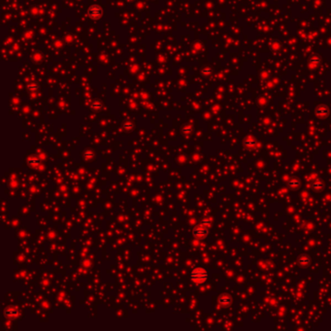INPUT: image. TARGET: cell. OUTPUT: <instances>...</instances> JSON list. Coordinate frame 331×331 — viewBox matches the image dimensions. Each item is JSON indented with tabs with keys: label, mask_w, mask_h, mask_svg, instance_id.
Wrapping results in <instances>:
<instances>
[{
	"label": "cell",
	"mask_w": 331,
	"mask_h": 331,
	"mask_svg": "<svg viewBox=\"0 0 331 331\" xmlns=\"http://www.w3.org/2000/svg\"><path fill=\"white\" fill-rule=\"evenodd\" d=\"M208 278V273L207 271L203 269V268H196L191 272V280L192 282L195 283H203L204 281H206Z\"/></svg>",
	"instance_id": "6da1fadb"
},
{
	"label": "cell",
	"mask_w": 331,
	"mask_h": 331,
	"mask_svg": "<svg viewBox=\"0 0 331 331\" xmlns=\"http://www.w3.org/2000/svg\"><path fill=\"white\" fill-rule=\"evenodd\" d=\"M207 233H208L207 229H206V228H203V227H202V225H201L200 226H198V227H196V228L193 230V235L196 236V237H198V238H203V237H205V236L207 235Z\"/></svg>",
	"instance_id": "7a4b0ae2"
},
{
	"label": "cell",
	"mask_w": 331,
	"mask_h": 331,
	"mask_svg": "<svg viewBox=\"0 0 331 331\" xmlns=\"http://www.w3.org/2000/svg\"><path fill=\"white\" fill-rule=\"evenodd\" d=\"M219 302H220V304H221V305L227 306L231 303V297H229L228 295H225V294L221 295V296L219 298Z\"/></svg>",
	"instance_id": "3957f363"
},
{
	"label": "cell",
	"mask_w": 331,
	"mask_h": 331,
	"mask_svg": "<svg viewBox=\"0 0 331 331\" xmlns=\"http://www.w3.org/2000/svg\"><path fill=\"white\" fill-rule=\"evenodd\" d=\"M317 115L318 116H320V117H324V116H326L328 114V109L326 108V107L324 106H320L319 107V108L317 109Z\"/></svg>",
	"instance_id": "277c9868"
},
{
	"label": "cell",
	"mask_w": 331,
	"mask_h": 331,
	"mask_svg": "<svg viewBox=\"0 0 331 331\" xmlns=\"http://www.w3.org/2000/svg\"><path fill=\"white\" fill-rule=\"evenodd\" d=\"M298 262H299V264H301V265H307V264L310 262V259H309V257H307L306 255H302V256H300V257L298 258Z\"/></svg>",
	"instance_id": "5b68a950"
},
{
	"label": "cell",
	"mask_w": 331,
	"mask_h": 331,
	"mask_svg": "<svg viewBox=\"0 0 331 331\" xmlns=\"http://www.w3.org/2000/svg\"><path fill=\"white\" fill-rule=\"evenodd\" d=\"M255 141L254 140H253V139H249V140H246L245 142H244V144L246 145V146H248V147H252V146H254L255 145Z\"/></svg>",
	"instance_id": "8992f818"
},
{
	"label": "cell",
	"mask_w": 331,
	"mask_h": 331,
	"mask_svg": "<svg viewBox=\"0 0 331 331\" xmlns=\"http://www.w3.org/2000/svg\"><path fill=\"white\" fill-rule=\"evenodd\" d=\"M299 184H300V182L297 180V179H292V180H290L289 182V185L290 186H297V185H299Z\"/></svg>",
	"instance_id": "52a82bcc"
},
{
	"label": "cell",
	"mask_w": 331,
	"mask_h": 331,
	"mask_svg": "<svg viewBox=\"0 0 331 331\" xmlns=\"http://www.w3.org/2000/svg\"><path fill=\"white\" fill-rule=\"evenodd\" d=\"M6 315H7V317L9 316V317H13V316H16L17 315V311H15V310H13V312L10 310V309H9V310H6Z\"/></svg>",
	"instance_id": "ba28073f"
},
{
	"label": "cell",
	"mask_w": 331,
	"mask_h": 331,
	"mask_svg": "<svg viewBox=\"0 0 331 331\" xmlns=\"http://www.w3.org/2000/svg\"><path fill=\"white\" fill-rule=\"evenodd\" d=\"M323 186H324L323 184H320V183H315L314 185H313V187H314V189H321Z\"/></svg>",
	"instance_id": "9c48e42d"
}]
</instances>
